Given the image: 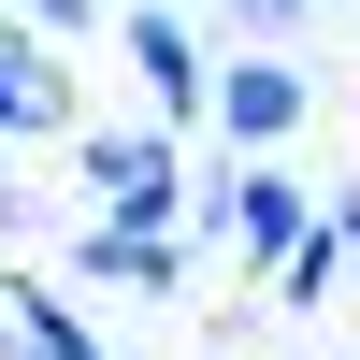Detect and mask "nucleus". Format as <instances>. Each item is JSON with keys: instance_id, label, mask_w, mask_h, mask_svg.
Masks as SVG:
<instances>
[{"instance_id": "f257e3e1", "label": "nucleus", "mask_w": 360, "mask_h": 360, "mask_svg": "<svg viewBox=\"0 0 360 360\" xmlns=\"http://www.w3.org/2000/svg\"><path fill=\"white\" fill-rule=\"evenodd\" d=\"M317 231V188L288 159H217V173H188V245H231L259 288L288 274V245Z\"/></svg>"}, {"instance_id": "9b49d317", "label": "nucleus", "mask_w": 360, "mask_h": 360, "mask_svg": "<svg viewBox=\"0 0 360 360\" xmlns=\"http://www.w3.org/2000/svg\"><path fill=\"white\" fill-rule=\"evenodd\" d=\"M317 217H332V245L360 259V188H332V202H317Z\"/></svg>"}, {"instance_id": "6e6552de", "label": "nucleus", "mask_w": 360, "mask_h": 360, "mask_svg": "<svg viewBox=\"0 0 360 360\" xmlns=\"http://www.w3.org/2000/svg\"><path fill=\"white\" fill-rule=\"evenodd\" d=\"M332 274H360V259L332 245V217H317V231H303V245H288V274H274V303H317V288H332Z\"/></svg>"}, {"instance_id": "ddd939ff", "label": "nucleus", "mask_w": 360, "mask_h": 360, "mask_svg": "<svg viewBox=\"0 0 360 360\" xmlns=\"http://www.w3.org/2000/svg\"><path fill=\"white\" fill-rule=\"evenodd\" d=\"M0 29H15V0H0Z\"/></svg>"}, {"instance_id": "7ed1b4c3", "label": "nucleus", "mask_w": 360, "mask_h": 360, "mask_svg": "<svg viewBox=\"0 0 360 360\" xmlns=\"http://www.w3.org/2000/svg\"><path fill=\"white\" fill-rule=\"evenodd\" d=\"M115 72L144 86V130H173V144H188L202 101H217V58H202V29L173 15V0H130V15H115Z\"/></svg>"}, {"instance_id": "f8f14e48", "label": "nucleus", "mask_w": 360, "mask_h": 360, "mask_svg": "<svg viewBox=\"0 0 360 360\" xmlns=\"http://www.w3.org/2000/svg\"><path fill=\"white\" fill-rule=\"evenodd\" d=\"M0 202H15V144H0Z\"/></svg>"}, {"instance_id": "0eeeda50", "label": "nucleus", "mask_w": 360, "mask_h": 360, "mask_svg": "<svg viewBox=\"0 0 360 360\" xmlns=\"http://www.w3.org/2000/svg\"><path fill=\"white\" fill-rule=\"evenodd\" d=\"M44 130H72V58L0 29V144H44Z\"/></svg>"}, {"instance_id": "9d476101", "label": "nucleus", "mask_w": 360, "mask_h": 360, "mask_svg": "<svg viewBox=\"0 0 360 360\" xmlns=\"http://www.w3.org/2000/svg\"><path fill=\"white\" fill-rule=\"evenodd\" d=\"M317 0H231V29H245V58H288V29H303Z\"/></svg>"}, {"instance_id": "1a4fd4ad", "label": "nucleus", "mask_w": 360, "mask_h": 360, "mask_svg": "<svg viewBox=\"0 0 360 360\" xmlns=\"http://www.w3.org/2000/svg\"><path fill=\"white\" fill-rule=\"evenodd\" d=\"M101 15H115V0H15V29H29V44H58V58H72Z\"/></svg>"}, {"instance_id": "20e7f679", "label": "nucleus", "mask_w": 360, "mask_h": 360, "mask_svg": "<svg viewBox=\"0 0 360 360\" xmlns=\"http://www.w3.org/2000/svg\"><path fill=\"white\" fill-rule=\"evenodd\" d=\"M303 115H317V72H303V58H231L217 101H202V130H217V159H288Z\"/></svg>"}, {"instance_id": "4468645a", "label": "nucleus", "mask_w": 360, "mask_h": 360, "mask_svg": "<svg viewBox=\"0 0 360 360\" xmlns=\"http://www.w3.org/2000/svg\"><path fill=\"white\" fill-rule=\"evenodd\" d=\"M332 15H346V0H332Z\"/></svg>"}, {"instance_id": "39448f33", "label": "nucleus", "mask_w": 360, "mask_h": 360, "mask_svg": "<svg viewBox=\"0 0 360 360\" xmlns=\"http://www.w3.org/2000/svg\"><path fill=\"white\" fill-rule=\"evenodd\" d=\"M58 274H72V288H115V303H173V288L202 274V245H188V231H115V217H72Z\"/></svg>"}, {"instance_id": "423d86ee", "label": "nucleus", "mask_w": 360, "mask_h": 360, "mask_svg": "<svg viewBox=\"0 0 360 360\" xmlns=\"http://www.w3.org/2000/svg\"><path fill=\"white\" fill-rule=\"evenodd\" d=\"M0 360H130V346H115V332H86V303H72V288L0 274Z\"/></svg>"}, {"instance_id": "f03ea898", "label": "nucleus", "mask_w": 360, "mask_h": 360, "mask_svg": "<svg viewBox=\"0 0 360 360\" xmlns=\"http://www.w3.org/2000/svg\"><path fill=\"white\" fill-rule=\"evenodd\" d=\"M72 173H86V217L115 231H188V144L173 130H72Z\"/></svg>"}]
</instances>
